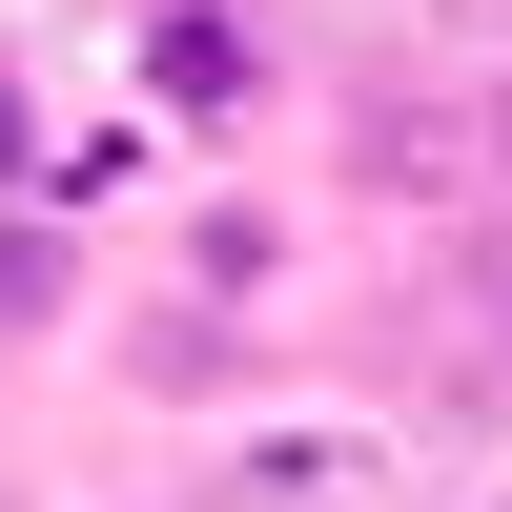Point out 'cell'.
I'll list each match as a JSON object with an SVG mask.
<instances>
[{
    "mask_svg": "<svg viewBox=\"0 0 512 512\" xmlns=\"http://www.w3.org/2000/svg\"><path fill=\"white\" fill-rule=\"evenodd\" d=\"M144 103L164 123H246L267 103V21L246 0H144Z\"/></svg>",
    "mask_w": 512,
    "mask_h": 512,
    "instance_id": "1",
    "label": "cell"
},
{
    "mask_svg": "<svg viewBox=\"0 0 512 512\" xmlns=\"http://www.w3.org/2000/svg\"><path fill=\"white\" fill-rule=\"evenodd\" d=\"M62 287H82L62 226H0V349H21V328H62Z\"/></svg>",
    "mask_w": 512,
    "mask_h": 512,
    "instance_id": "2",
    "label": "cell"
},
{
    "mask_svg": "<svg viewBox=\"0 0 512 512\" xmlns=\"http://www.w3.org/2000/svg\"><path fill=\"white\" fill-rule=\"evenodd\" d=\"M0 185H41V103H21V82H0Z\"/></svg>",
    "mask_w": 512,
    "mask_h": 512,
    "instance_id": "3",
    "label": "cell"
}]
</instances>
